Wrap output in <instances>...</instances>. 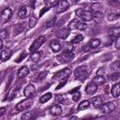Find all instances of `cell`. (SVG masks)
<instances>
[{
    "label": "cell",
    "mask_w": 120,
    "mask_h": 120,
    "mask_svg": "<svg viewBox=\"0 0 120 120\" xmlns=\"http://www.w3.org/2000/svg\"><path fill=\"white\" fill-rule=\"evenodd\" d=\"M30 58H31V60L34 61V62L38 61L39 58H40V52H33V53L30 55Z\"/></svg>",
    "instance_id": "27"
},
{
    "label": "cell",
    "mask_w": 120,
    "mask_h": 120,
    "mask_svg": "<svg viewBox=\"0 0 120 120\" xmlns=\"http://www.w3.org/2000/svg\"><path fill=\"white\" fill-rule=\"evenodd\" d=\"M37 23V19L34 17V16H31L30 19H29V27L30 28H33Z\"/></svg>",
    "instance_id": "32"
},
{
    "label": "cell",
    "mask_w": 120,
    "mask_h": 120,
    "mask_svg": "<svg viewBox=\"0 0 120 120\" xmlns=\"http://www.w3.org/2000/svg\"><path fill=\"white\" fill-rule=\"evenodd\" d=\"M69 8V4L67 0H60L56 6V12L57 13H63Z\"/></svg>",
    "instance_id": "8"
},
{
    "label": "cell",
    "mask_w": 120,
    "mask_h": 120,
    "mask_svg": "<svg viewBox=\"0 0 120 120\" xmlns=\"http://www.w3.org/2000/svg\"><path fill=\"white\" fill-rule=\"evenodd\" d=\"M50 47H51V49L52 50V52H60V50H61V48H62L61 43H60L58 40H52V41H51Z\"/></svg>",
    "instance_id": "16"
},
{
    "label": "cell",
    "mask_w": 120,
    "mask_h": 120,
    "mask_svg": "<svg viewBox=\"0 0 120 120\" xmlns=\"http://www.w3.org/2000/svg\"><path fill=\"white\" fill-rule=\"evenodd\" d=\"M33 104V99L28 98H25L23 99L22 101L19 102L17 105H16V111L18 112H22V111H25L27 110L28 108H30V106Z\"/></svg>",
    "instance_id": "3"
},
{
    "label": "cell",
    "mask_w": 120,
    "mask_h": 120,
    "mask_svg": "<svg viewBox=\"0 0 120 120\" xmlns=\"http://www.w3.org/2000/svg\"><path fill=\"white\" fill-rule=\"evenodd\" d=\"M45 40H46V38H45V37H43V36H40V37H38L33 43H32V45L30 46V48H29V51L31 52H36L44 42H45Z\"/></svg>",
    "instance_id": "6"
},
{
    "label": "cell",
    "mask_w": 120,
    "mask_h": 120,
    "mask_svg": "<svg viewBox=\"0 0 120 120\" xmlns=\"http://www.w3.org/2000/svg\"><path fill=\"white\" fill-rule=\"evenodd\" d=\"M54 22H55V18H53V19H52L51 22H49V23L47 24V26L49 27V26H52V25H53V24H54Z\"/></svg>",
    "instance_id": "41"
},
{
    "label": "cell",
    "mask_w": 120,
    "mask_h": 120,
    "mask_svg": "<svg viewBox=\"0 0 120 120\" xmlns=\"http://www.w3.org/2000/svg\"><path fill=\"white\" fill-rule=\"evenodd\" d=\"M119 17H120L119 13H111L108 16V19H109V21H114V20H118Z\"/></svg>",
    "instance_id": "31"
},
{
    "label": "cell",
    "mask_w": 120,
    "mask_h": 120,
    "mask_svg": "<svg viewBox=\"0 0 120 120\" xmlns=\"http://www.w3.org/2000/svg\"><path fill=\"white\" fill-rule=\"evenodd\" d=\"M11 54H12L11 50L8 49V48H6V49H4V50H2L0 52V60L3 61V62L7 61V60H8L10 58Z\"/></svg>",
    "instance_id": "12"
},
{
    "label": "cell",
    "mask_w": 120,
    "mask_h": 120,
    "mask_svg": "<svg viewBox=\"0 0 120 120\" xmlns=\"http://www.w3.org/2000/svg\"><path fill=\"white\" fill-rule=\"evenodd\" d=\"M97 89H98V85L95 84V83L92 82H90L89 84L86 85V87H85V92H86L87 95H93V94H95V93L97 92Z\"/></svg>",
    "instance_id": "14"
},
{
    "label": "cell",
    "mask_w": 120,
    "mask_h": 120,
    "mask_svg": "<svg viewBox=\"0 0 120 120\" xmlns=\"http://www.w3.org/2000/svg\"><path fill=\"white\" fill-rule=\"evenodd\" d=\"M118 79H119V73L118 72H115V73L109 75V80H111L112 82H117Z\"/></svg>",
    "instance_id": "29"
},
{
    "label": "cell",
    "mask_w": 120,
    "mask_h": 120,
    "mask_svg": "<svg viewBox=\"0 0 120 120\" xmlns=\"http://www.w3.org/2000/svg\"><path fill=\"white\" fill-rule=\"evenodd\" d=\"M73 56H74V54H73L72 52H61L60 54H57V55H56V59L58 60V62L64 64V63L70 62V61L73 59Z\"/></svg>",
    "instance_id": "4"
},
{
    "label": "cell",
    "mask_w": 120,
    "mask_h": 120,
    "mask_svg": "<svg viewBox=\"0 0 120 120\" xmlns=\"http://www.w3.org/2000/svg\"><path fill=\"white\" fill-rule=\"evenodd\" d=\"M35 92H36L35 86H34L33 84L29 83V84H27V85L25 86V88H24V90H23V95H24L25 97L29 98V97H31Z\"/></svg>",
    "instance_id": "13"
},
{
    "label": "cell",
    "mask_w": 120,
    "mask_h": 120,
    "mask_svg": "<svg viewBox=\"0 0 120 120\" xmlns=\"http://www.w3.org/2000/svg\"><path fill=\"white\" fill-rule=\"evenodd\" d=\"M58 2H59V0H47V7L49 8H52V7H56Z\"/></svg>",
    "instance_id": "28"
},
{
    "label": "cell",
    "mask_w": 120,
    "mask_h": 120,
    "mask_svg": "<svg viewBox=\"0 0 120 120\" xmlns=\"http://www.w3.org/2000/svg\"><path fill=\"white\" fill-rule=\"evenodd\" d=\"M27 13H28V11H27V7H25V6L22 7V8L19 9V11H18V15H19V17H20L21 19L26 18V17H27Z\"/></svg>",
    "instance_id": "21"
},
{
    "label": "cell",
    "mask_w": 120,
    "mask_h": 120,
    "mask_svg": "<svg viewBox=\"0 0 120 120\" xmlns=\"http://www.w3.org/2000/svg\"><path fill=\"white\" fill-rule=\"evenodd\" d=\"M111 93H112V95L113 98H118L119 97V95H120V86H119V83H115L112 86V88L111 90Z\"/></svg>",
    "instance_id": "18"
},
{
    "label": "cell",
    "mask_w": 120,
    "mask_h": 120,
    "mask_svg": "<svg viewBox=\"0 0 120 120\" xmlns=\"http://www.w3.org/2000/svg\"><path fill=\"white\" fill-rule=\"evenodd\" d=\"M12 16V10L9 8H4L1 12H0V22L1 23H5L8 21H9V19Z\"/></svg>",
    "instance_id": "5"
},
{
    "label": "cell",
    "mask_w": 120,
    "mask_h": 120,
    "mask_svg": "<svg viewBox=\"0 0 120 120\" xmlns=\"http://www.w3.org/2000/svg\"><path fill=\"white\" fill-rule=\"evenodd\" d=\"M108 33H109L110 36H112V37L116 38V37H118L120 35V28L119 27H112V28H109Z\"/></svg>",
    "instance_id": "19"
},
{
    "label": "cell",
    "mask_w": 120,
    "mask_h": 120,
    "mask_svg": "<svg viewBox=\"0 0 120 120\" xmlns=\"http://www.w3.org/2000/svg\"><path fill=\"white\" fill-rule=\"evenodd\" d=\"M89 105H90V102H89L88 100H84V101H82V102L80 103V105L78 106V110H79V111L85 110V109H87V108L89 107Z\"/></svg>",
    "instance_id": "25"
},
{
    "label": "cell",
    "mask_w": 120,
    "mask_h": 120,
    "mask_svg": "<svg viewBox=\"0 0 120 120\" xmlns=\"http://www.w3.org/2000/svg\"><path fill=\"white\" fill-rule=\"evenodd\" d=\"M115 47H116L117 50L120 49V37L119 36L115 38Z\"/></svg>",
    "instance_id": "38"
},
{
    "label": "cell",
    "mask_w": 120,
    "mask_h": 120,
    "mask_svg": "<svg viewBox=\"0 0 120 120\" xmlns=\"http://www.w3.org/2000/svg\"><path fill=\"white\" fill-rule=\"evenodd\" d=\"M26 55H27V53H26V52H23V53H21V54H20V56L18 57V59L16 60V62H17V63H19V62H21V61H22V59H23V58H24V57H25Z\"/></svg>",
    "instance_id": "39"
},
{
    "label": "cell",
    "mask_w": 120,
    "mask_h": 120,
    "mask_svg": "<svg viewBox=\"0 0 120 120\" xmlns=\"http://www.w3.org/2000/svg\"><path fill=\"white\" fill-rule=\"evenodd\" d=\"M2 47H3V40L0 38V49H2Z\"/></svg>",
    "instance_id": "43"
},
{
    "label": "cell",
    "mask_w": 120,
    "mask_h": 120,
    "mask_svg": "<svg viewBox=\"0 0 120 120\" xmlns=\"http://www.w3.org/2000/svg\"><path fill=\"white\" fill-rule=\"evenodd\" d=\"M69 29H78V30H84L86 28V24L82 22H80L79 20H73L68 24Z\"/></svg>",
    "instance_id": "7"
},
{
    "label": "cell",
    "mask_w": 120,
    "mask_h": 120,
    "mask_svg": "<svg viewBox=\"0 0 120 120\" xmlns=\"http://www.w3.org/2000/svg\"><path fill=\"white\" fill-rule=\"evenodd\" d=\"M69 33H70V29L68 27V28H61V29H58L56 31V36H57V38H61V39H65L68 37Z\"/></svg>",
    "instance_id": "11"
},
{
    "label": "cell",
    "mask_w": 120,
    "mask_h": 120,
    "mask_svg": "<svg viewBox=\"0 0 120 120\" xmlns=\"http://www.w3.org/2000/svg\"><path fill=\"white\" fill-rule=\"evenodd\" d=\"M92 104L94 105V107L96 108H99L102 104H103V100L100 97H95L93 99H92Z\"/></svg>",
    "instance_id": "22"
},
{
    "label": "cell",
    "mask_w": 120,
    "mask_h": 120,
    "mask_svg": "<svg viewBox=\"0 0 120 120\" xmlns=\"http://www.w3.org/2000/svg\"><path fill=\"white\" fill-rule=\"evenodd\" d=\"M80 97H81L80 92H79V91H75V94L72 96V99H73L74 101H78L79 98H80Z\"/></svg>",
    "instance_id": "37"
},
{
    "label": "cell",
    "mask_w": 120,
    "mask_h": 120,
    "mask_svg": "<svg viewBox=\"0 0 120 120\" xmlns=\"http://www.w3.org/2000/svg\"><path fill=\"white\" fill-rule=\"evenodd\" d=\"M91 50V47H90V45H89V43H87L86 45H84V47H83V51L85 52H89Z\"/></svg>",
    "instance_id": "40"
},
{
    "label": "cell",
    "mask_w": 120,
    "mask_h": 120,
    "mask_svg": "<svg viewBox=\"0 0 120 120\" xmlns=\"http://www.w3.org/2000/svg\"><path fill=\"white\" fill-rule=\"evenodd\" d=\"M91 8H92V10H94L96 12H99L101 9V5L99 3H95L91 6Z\"/></svg>",
    "instance_id": "30"
},
{
    "label": "cell",
    "mask_w": 120,
    "mask_h": 120,
    "mask_svg": "<svg viewBox=\"0 0 120 120\" xmlns=\"http://www.w3.org/2000/svg\"><path fill=\"white\" fill-rule=\"evenodd\" d=\"M28 73H29V68L24 66V67H22V68L19 69V71H18V76H19L20 78H24V77H26V76L28 75Z\"/></svg>",
    "instance_id": "17"
},
{
    "label": "cell",
    "mask_w": 120,
    "mask_h": 120,
    "mask_svg": "<svg viewBox=\"0 0 120 120\" xmlns=\"http://www.w3.org/2000/svg\"><path fill=\"white\" fill-rule=\"evenodd\" d=\"M66 98H65V95H57L56 96V100L60 103H64Z\"/></svg>",
    "instance_id": "35"
},
{
    "label": "cell",
    "mask_w": 120,
    "mask_h": 120,
    "mask_svg": "<svg viewBox=\"0 0 120 120\" xmlns=\"http://www.w3.org/2000/svg\"><path fill=\"white\" fill-rule=\"evenodd\" d=\"M52 98V93H46L45 95H43V96H41V97H40L39 101H40V103H45V102L49 101Z\"/></svg>",
    "instance_id": "24"
},
{
    "label": "cell",
    "mask_w": 120,
    "mask_h": 120,
    "mask_svg": "<svg viewBox=\"0 0 120 120\" xmlns=\"http://www.w3.org/2000/svg\"><path fill=\"white\" fill-rule=\"evenodd\" d=\"M0 38H4V39H7L8 38V31L7 30H2L0 31Z\"/></svg>",
    "instance_id": "36"
},
{
    "label": "cell",
    "mask_w": 120,
    "mask_h": 120,
    "mask_svg": "<svg viewBox=\"0 0 120 120\" xmlns=\"http://www.w3.org/2000/svg\"><path fill=\"white\" fill-rule=\"evenodd\" d=\"M71 73V69L70 68H64L61 71H59L58 73L55 74V76L53 77V79H68V76Z\"/></svg>",
    "instance_id": "10"
},
{
    "label": "cell",
    "mask_w": 120,
    "mask_h": 120,
    "mask_svg": "<svg viewBox=\"0 0 120 120\" xmlns=\"http://www.w3.org/2000/svg\"><path fill=\"white\" fill-rule=\"evenodd\" d=\"M46 1H47V0H46Z\"/></svg>",
    "instance_id": "44"
},
{
    "label": "cell",
    "mask_w": 120,
    "mask_h": 120,
    "mask_svg": "<svg viewBox=\"0 0 120 120\" xmlns=\"http://www.w3.org/2000/svg\"><path fill=\"white\" fill-rule=\"evenodd\" d=\"M76 15L79 18H81L83 22H89L94 17V14H93L92 11L84 10V9H82V8H79V9L76 10Z\"/></svg>",
    "instance_id": "2"
},
{
    "label": "cell",
    "mask_w": 120,
    "mask_h": 120,
    "mask_svg": "<svg viewBox=\"0 0 120 120\" xmlns=\"http://www.w3.org/2000/svg\"><path fill=\"white\" fill-rule=\"evenodd\" d=\"M88 76V68L86 66H80L74 71V77L76 80H84Z\"/></svg>",
    "instance_id": "1"
},
{
    "label": "cell",
    "mask_w": 120,
    "mask_h": 120,
    "mask_svg": "<svg viewBox=\"0 0 120 120\" xmlns=\"http://www.w3.org/2000/svg\"><path fill=\"white\" fill-rule=\"evenodd\" d=\"M50 113L54 116L60 115L62 113V108L60 107V105H52L50 108Z\"/></svg>",
    "instance_id": "15"
},
{
    "label": "cell",
    "mask_w": 120,
    "mask_h": 120,
    "mask_svg": "<svg viewBox=\"0 0 120 120\" xmlns=\"http://www.w3.org/2000/svg\"><path fill=\"white\" fill-rule=\"evenodd\" d=\"M99 108H100V110L103 113H109V112H112L114 110L115 104L112 101H110V102H107L105 104H102Z\"/></svg>",
    "instance_id": "9"
},
{
    "label": "cell",
    "mask_w": 120,
    "mask_h": 120,
    "mask_svg": "<svg viewBox=\"0 0 120 120\" xmlns=\"http://www.w3.org/2000/svg\"><path fill=\"white\" fill-rule=\"evenodd\" d=\"M89 45H90L91 49L92 48H98L100 45V40L98 38H94L91 40V42H89Z\"/></svg>",
    "instance_id": "26"
},
{
    "label": "cell",
    "mask_w": 120,
    "mask_h": 120,
    "mask_svg": "<svg viewBox=\"0 0 120 120\" xmlns=\"http://www.w3.org/2000/svg\"><path fill=\"white\" fill-rule=\"evenodd\" d=\"M93 82L95 84H97V85H101V84H103L105 82V79L101 75H97L96 77L93 78Z\"/></svg>",
    "instance_id": "20"
},
{
    "label": "cell",
    "mask_w": 120,
    "mask_h": 120,
    "mask_svg": "<svg viewBox=\"0 0 120 120\" xmlns=\"http://www.w3.org/2000/svg\"><path fill=\"white\" fill-rule=\"evenodd\" d=\"M73 50V45H71V42H68L66 44L65 46V52H71Z\"/></svg>",
    "instance_id": "34"
},
{
    "label": "cell",
    "mask_w": 120,
    "mask_h": 120,
    "mask_svg": "<svg viewBox=\"0 0 120 120\" xmlns=\"http://www.w3.org/2000/svg\"><path fill=\"white\" fill-rule=\"evenodd\" d=\"M36 115V112L35 111H32V112H24V114H22V119L23 120H29V119H33Z\"/></svg>",
    "instance_id": "23"
},
{
    "label": "cell",
    "mask_w": 120,
    "mask_h": 120,
    "mask_svg": "<svg viewBox=\"0 0 120 120\" xmlns=\"http://www.w3.org/2000/svg\"><path fill=\"white\" fill-rule=\"evenodd\" d=\"M6 112V108H0V117Z\"/></svg>",
    "instance_id": "42"
},
{
    "label": "cell",
    "mask_w": 120,
    "mask_h": 120,
    "mask_svg": "<svg viewBox=\"0 0 120 120\" xmlns=\"http://www.w3.org/2000/svg\"><path fill=\"white\" fill-rule=\"evenodd\" d=\"M82 39H83V37H82V35H78L77 37H75V38L71 40V43H79V42H81Z\"/></svg>",
    "instance_id": "33"
}]
</instances>
